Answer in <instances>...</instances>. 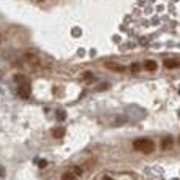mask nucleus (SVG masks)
Returning a JSON list of instances; mask_svg holds the SVG:
<instances>
[{
    "label": "nucleus",
    "instance_id": "12",
    "mask_svg": "<svg viewBox=\"0 0 180 180\" xmlns=\"http://www.w3.org/2000/svg\"><path fill=\"white\" fill-rule=\"evenodd\" d=\"M73 172H74L76 175H81V174H82V171H81V168H78V166H74V168H73Z\"/></svg>",
    "mask_w": 180,
    "mask_h": 180
},
{
    "label": "nucleus",
    "instance_id": "4",
    "mask_svg": "<svg viewBox=\"0 0 180 180\" xmlns=\"http://www.w3.org/2000/svg\"><path fill=\"white\" fill-rule=\"evenodd\" d=\"M164 66L169 68V70L178 68V66H180V60H178V62H177V60H164Z\"/></svg>",
    "mask_w": 180,
    "mask_h": 180
},
{
    "label": "nucleus",
    "instance_id": "1",
    "mask_svg": "<svg viewBox=\"0 0 180 180\" xmlns=\"http://www.w3.org/2000/svg\"><path fill=\"white\" fill-rule=\"evenodd\" d=\"M133 147H134L136 150L142 152V153H152L153 149H155L153 142H152L150 139H136V141L133 142Z\"/></svg>",
    "mask_w": 180,
    "mask_h": 180
},
{
    "label": "nucleus",
    "instance_id": "7",
    "mask_svg": "<svg viewBox=\"0 0 180 180\" xmlns=\"http://www.w3.org/2000/svg\"><path fill=\"white\" fill-rule=\"evenodd\" d=\"M52 134H54V137H63V134H65V130L63 128H54L52 130Z\"/></svg>",
    "mask_w": 180,
    "mask_h": 180
},
{
    "label": "nucleus",
    "instance_id": "11",
    "mask_svg": "<svg viewBox=\"0 0 180 180\" xmlns=\"http://www.w3.org/2000/svg\"><path fill=\"white\" fill-rule=\"evenodd\" d=\"M38 166L43 169V168H46L47 166V161H44V160H40V163H38Z\"/></svg>",
    "mask_w": 180,
    "mask_h": 180
},
{
    "label": "nucleus",
    "instance_id": "14",
    "mask_svg": "<svg viewBox=\"0 0 180 180\" xmlns=\"http://www.w3.org/2000/svg\"><path fill=\"white\" fill-rule=\"evenodd\" d=\"M3 175H5V169L0 166V177H3Z\"/></svg>",
    "mask_w": 180,
    "mask_h": 180
},
{
    "label": "nucleus",
    "instance_id": "6",
    "mask_svg": "<svg viewBox=\"0 0 180 180\" xmlns=\"http://www.w3.org/2000/svg\"><path fill=\"white\" fill-rule=\"evenodd\" d=\"M156 68H158L156 62H153V60H147V62H146V70H149V71H155Z\"/></svg>",
    "mask_w": 180,
    "mask_h": 180
},
{
    "label": "nucleus",
    "instance_id": "9",
    "mask_svg": "<svg viewBox=\"0 0 180 180\" xmlns=\"http://www.w3.org/2000/svg\"><path fill=\"white\" fill-rule=\"evenodd\" d=\"M65 117H66L65 111H62V109H60V111L57 112V119H59V120H65Z\"/></svg>",
    "mask_w": 180,
    "mask_h": 180
},
{
    "label": "nucleus",
    "instance_id": "3",
    "mask_svg": "<svg viewBox=\"0 0 180 180\" xmlns=\"http://www.w3.org/2000/svg\"><path fill=\"white\" fill-rule=\"evenodd\" d=\"M172 144H174L172 136H166V137H163V141H161V149H163V150H168V149L172 147Z\"/></svg>",
    "mask_w": 180,
    "mask_h": 180
},
{
    "label": "nucleus",
    "instance_id": "5",
    "mask_svg": "<svg viewBox=\"0 0 180 180\" xmlns=\"http://www.w3.org/2000/svg\"><path fill=\"white\" fill-rule=\"evenodd\" d=\"M106 66L111 68V70H114V71H123V66H122V65H117V63H114V62H107Z\"/></svg>",
    "mask_w": 180,
    "mask_h": 180
},
{
    "label": "nucleus",
    "instance_id": "2",
    "mask_svg": "<svg viewBox=\"0 0 180 180\" xmlns=\"http://www.w3.org/2000/svg\"><path fill=\"white\" fill-rule=\"evenodd\" d=\"M30 92H32V87H30L29 82H22L19 85V88H17V93H19V97L24 98V100H27L30 97Z\"/></svg>",
    "mask_w": 180,
    "mask_h": 180
},
{
    "label": "nucleus",
    "instance_id": "13",
    "mask_svg": "<svg viewBox=\"0 0 180 180\" xmlns=\"http://www.w3.org/2000/svg\"><path fill=\"white\" fill-rule=\"evenodd\" d=\"M84 78H85V79H92V73H85Z\"/></svg>",
    "mask_w": 180,
    "mask_h": 180
},
{
    "label": "nucleus",
    "instance_id": "10",
    "mask_svg": "<svg viewBox=\"0 0 180 180\" xmlns=\"http://www.w3.org/2000/svg\"><path fill=\"white\" fill-rule=\"evenodd\" d=\"M131 71H133V73H137V71H139V63H133L131 65Z\"/></svg>",
    "mask_w": 180,
    "mask_h": 180
},
{
    "label": "nucleus",
    "instance_id": "8",
    "mask_svg": "<svg viewBox=\"0 0 180 180\" xmlns=\"http://www.w3.org/2000/svg\"><path fill=\"white\" fill-rule=\"evenodd\" d=\"M62 180H74V175L71 174V172H65L62 175Z\"/></svg>",
    "mask_w": 180,
    "mask_h": 180
},
{
    "label": "nucleus",
    "instance_id": "15",
    "mask_svg": "<svg viewBox=\"0 0 180 180\" xmlns=\"http://www.w3.org/2000/svg\"><path fill=\"white\" fill-rule=\"evenodd\" d=\"M104 180H114V178H111V177H104Z\"/></svg>",
    "mask_w": 180,
    "mask_h": 180
}]
</instances>
